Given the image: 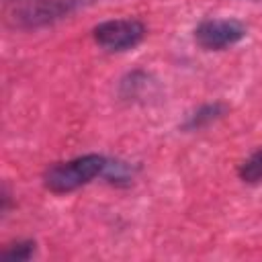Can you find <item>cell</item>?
Instances as JSON below:
<instances>
[{"instance_id":"obj_1","label":"cell","mask_w":262,"mask_h":262,"mask_svg":"<svg viewBox=\"0 0 262 262\" xmlns=\"http://www.w3.org/2000/svg\"><path fill=\"white\" fill-rule=\"evenodd\" d=\"M106 162L108 158L102 154L78 156V158L59 162L47 168L43 182L51 192H57V194L72 192V190H78L80 186L90 184L94 178H102Z\"/></svg>"},{"instance_id":"obj_7","label":"cell","mask_w":262,"mask_h":262,"mask_svg":"<svg viewBox=\"0 0 262 262\" xmlns=\"http://www.w3.org/2000/svg\"><path fill=\"white\" fill-rule=\"evenodd\" d=\"M239 178L248 184H256L262 180V147H258L250 158H246L237 170Z\"/></svg>"},{"instance_id":"obj_4","label":"cell","mask_w":262,"mask_h":262,"mask_svg":"<svg viewBox=\"0 0 262 262\" xmlns=\"http://www.w3.org/2000/svg\"><path fill=\"white\" fill-rule=\"evenodd\" d=\"M248 29L242 20L235 18H207L194 29V39L203 49L219 51L239 43L246 37Z\"/></svg>"},{"instance_id":"obj_2","label":"cell","mask_w":262,"mask_h":262,"mask_svg":"<svg viewBox=\"0 0 262 262\" xmlns=\"http://www.w3.org/2000/svg\"><path fill=\"white\" fill-rule=\"evenodd\" d=\"M94 41L106 51H127L145 37V25L137 18H111L94 27Z\"/></svg>"},{"instance_id":"obj_6","label":"cell","mask_w":262,"mask_h":262,"mask_svg":"<svg viewBox=\"0 0 262 262\" xmlns=\"http://www.w3.org/2000/svg\"><path fill=\"white\" fill-rule=\"evenodd\" d=\"M133 176H135V168L129 162L113 160V158H108L104 174H102V178L111 184H129L133 180Z\"/></svg>"},{"instance_id":"obj_8","label":"cell","mask_w":262,"mask_h":262,"mask_svg":"<svg viewBox=\"0 0 262 262\" xmlns=\"http://www.w3.org/2000/svg\"><path fill=\"white\" fill-rule=\"evenodd\" d=\"M35 256V242H16L12 246H8L0 258L2 260H10V262H23V260H31Z\"/></svg>"},{"instance_id":"obj_5","label":"cell","mask_w":262,"mask_h":262,"mask_svg":"<svg viewBox=\"0 0 262 262\" xmlns=\"http://www.w3.org/2000/svg\"><path fill=\"white\" fill-rule=\"evenodd\" d=\"M227 111V106L223 102H211V104H203L201 108H196L192 115H188V119L184 121V129L186 131H194V129H201L213 121H217L219 117H223Z\"/></svg>"},{"instance_id":"obj_3","label":"cell","mask_w":262,"mask_h":262,"mask_svg":"<svg viewBox=\"0 0 262 262\" xmlns=\"http://www.w3.org/2000/svg\"><path fill=\"white\" fill-rule=\"evenodd\" d=\"M92 0H35L14 12V23L25 29H37L61 20L63 16L74 14L76 10L88 6Z\"/></svg>"}]
</instances>
